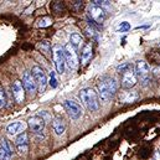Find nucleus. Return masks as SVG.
<instances>
[{
  "mask_svg": "<svg viewBox=\"0 0 160 160\" xmlns=\"http://www.w3.org/2000/svg\"><path fill=\"white\" fill-rule=\"evenodd\" d=\"M15 147L18 149V152L21 154H25L28 150H29V135L28 133H20L16 139H15Z\"/></svg>",
  "mask_w": 160,
  "mask_h": 160,
  "instance_id": "f8f14e48",
  "label": "nucleus"
},
{
  "mask_svg": "<svg viewBox=\"0 0 160 160\" xmlns=\"http://www.w3.org/2000/svg\"><path fill=\"white\" fill-rule=\"evenodd\" d=\"M63 52H65V60H66V63L70 68H76L80 63V60H78V55H77V50L71 45V43H67L65 47H63Z\"/></svg>",
  "mask_w": 160,
  "mask_h": 160,
  "instance_id": "39448f33",
  "label": "nucleus"
},
{
  "mask_svg": "<svg viewBox=\"0 0 160 160\" xmlns=\"http://www.w3.org/2000/svg\"><path fill=\"white\" fill-rule=\"evenodd\" d=\"M12 155H14L12 147L10 145L6 138H2L0 143V160H10Z\"/></svg>",
  "mask_w": 160,
  "mask_h": 160,
  "instance_id": "ddd939ff",
  "label": "nucleus"
},
{
  "mask_svg": "<svg viewBox=\"0 0 160 160\" xmlns=\"http://www.w3.org/2000/svg\"><path fill=\"white\" fill-rule=\"evenodd\" d=\"M36 25L38 28H48L52 25V18L51 16H43V18H40L38 21H36Z\"/></svg>",
  "mask_w": 160,
  "mask_h": 160,
  "instance_id": "412c9836",
  "label": "nucleus"
},
{
  "mask_svg": "<svg viewBox=\"0 0 160 160\" xmlns=\"http://www.w3.org/2000/svg\"><path fill=\"white\" fill-rule=\"evenodd\" d=\"M117 91H118V84L114 78H104L98 83L99 98L103 102L111 101L117 94Z\"/></svg>",
  "mask_w": 160,
  "mask_h": 160,
  "instance_id": "f257e3e1",
  "label": "nucleus"
},
{
  "mask_svg": "<svg viewBox=\"0 0 160 160\" xmlns=\"http://www.w3.org/2000/svg\"><path fill=\"white\" fill-rule=\"evenodd\" d=\"M51 10L55 15H63L66 11V6L63 1H52L51 2Z\"/></svg>",
  "mask_w": 160,
  "mask_h": 160,
  "instance_id": "a211bd4d",
  "label": "nucleus"
},
{
  "mask_svg": "<svg viewBox=\"0 0 160 160\" xmlns=\"http://www.w3.org/2000/svg\"><path fill=\"white\" fill-rule=\"evenodd\" d=\"M52 58H53V63H55L56 72L60 73V75H62V73L65 72V66H66L63 47H61L60 45H55V46L52 47Z\"/></svg>",
  "mask_w": 160,
  "mask_h": 160,
  "instance_id": "20e7f679",
  "label": "nucleus"
},
{
  "mask_svg": "<svg viewBox=\"0 0 160 160\" xmlns=\"http://www.w3.org/2000/svg\"><path fill=\"white\" fill-rule=\"evenodd\" d=\"M63 107H65V109L67 111V113L70 114V117L72 119H78L80 117H82V114H83L82 107H81L78 103L73 102V101H65Z\"/></svg>",
  "mask_w": 160,
  "mask_h": 160,
  "instance_id": "1a4fd4ad",
  "label": "nucleus"
},
{
  "mask_svg": "<svg viewBox=\"0 0 160 160\" xmlns=\"http://www.w3.org/2000/svg\"><path fill=\"white\" fill-rule=\"evenodd\" d=\"M11 91H12V96H14V99L16 103H22L25 101V89H24V86L21 83V81L16 80L12 82L11 84Z\"/></svg>",
  "mask_w": 160,
  "mask_h": 160,
  "instance_id": "9d476101",
  "label": "nucleus"
},
{
  "mask_svg": "<svg viewBox=\"0 0 160 160\" xmlns=\"http://www.w3.org/2000/svg\"><path fill=\"white\" fill-rule=\"evenodd\" d=\"M135 73L143 86H147L149 82V66L145 61H138L135 65Z\"/></svg>",
  "mask_w": 160,
  "mask_h": 160,
  "instance_id": "6e6552de",
  "label": "nucleus"
},
{
  "mask_svg": "<svg viewBox=\"0 0 160 160\" xmlns=\"http://www.w3.org/2000/svg\"><path fill=\"white\" fill-rule=\"evenodd\" d=\"M80 98L82 103L91 111V112H96L99 108V99L98 96L96 93V91L91 87L83 88L80 91Z\"/></svg>",
  "mask_w": 160,
  "mask_h": 160,
  "instance_id": "7ed1b4c3",
  "label": "nucleus"
},
{
  "mask_svg": "<svg viewBox=\"0 0 160 160\" xmlns=\"http://www.w3.org/2000/svg\"><path fill=\"white\" fill-rule=\"evenodd\" d=\"M129 30H130V25H129L127 21L120 22L119 28H118V31H119V32H127V31H129Z\"/></svg>",
  "mask_w": 160,
  "mask_h": 160,
  "instance_id": "a878e982",
  "label": "nucleus"
},
{
  "mask_svg": "<svg viewBox=\"0 0 160 160\" xmlns=\"http://www.w3.org/2000/svg\"><path fill=\"white\" fill-rule=\"evenodd\" d=\"M28 124L30 127V129L34 133H41L45 128V120L41 118L40 116H32L28 120Z\"/></svg>",
  "mask_w": 160,
  "mask_h": 160,
  "instance_id": "2eb2a0df",
  "label": "nucleus"
},
{
  "mask_svg": "<svg viewBox=\"0 0 160 160\" xmlns=\"http://www.w3.org/2000/svg\"><path fill=\"white\" fill-rule=\"evenodd\" d=\"M24 128H25V125H24V123H21V122H15V123H11L10 125H8V128H6V132H8V134H16L18 132H21V130H24Z\"/></svg>",
  "mask_w": 160,
  "mask_h": 160,
  "instance_id": "6ab92c4d",
  "label": "nucleus"
},
{
  "mask_svg": "<svg viewBox=\"0 0 160 160\" xmlns=\"http://www.w3.org/2000/svg\"><path fill=\"white\" fill-rule=\"evenodd\" d=\"M86 34H87L89 38H94V36L97 35V31H96V29H94L92 25H88V26L86 28Z\"/></svg>",
  "mask_w": 160,
  "mask_h": 160,
  "instance_id": "b1692460",
  "label": "nucleus"
},
{
  "mask_svg": "<svg viewBox=\"0 0 160 160\" xmlns=\"http://www.w3.org/2000/svg\"><path fill=\"white\" fill-rule=\"evenodd\" d=\"M92 51H93V46L92 42H88L83 46L82 52H81V63L84 66L89 62V60L92 58Z\"/></svg>",
  "mask_w": 160,
  "mask_h": 160,
  "instance_id": "dca6fc26",
  "label": "nucleus"
},
{
  "mask_svg": "<svg viewBox=\"0 0 160 160\" xmlns=\"http://www.w3.org/2000/svg\"><path fill=\"white\" fill-rule=\"evenodd\" d=\"M89 16L92 18V20L99 25L103 24V21L106 20V12L104 10L101 8V6H97V5H91L89 6Z\"/></svg>",
  "mask_w": 160,
  "mask_h": 160,
  "instance_id": "9b49d317",
  "label": "nucleus"
},
{
  "mask_svg": "<svg viewBox=\"0 0 160 160\" xmlns=\"http://www.w3.org/2000/svg\"><path fill=\"white\" fill-rule=\"evenodd\" d=\"M117 70H118V73L122 75V87L124 89H130L137 84L138 77H137V73L133 70L132 65L124 63V65L119 66Z\"/></svg>",
  "mask_w": 160,
  "mask_h": 160,
  "instance_id": "f03ea898",
  "label": "nucleus"
},
{
  "mask_svg": "<svg viewBox=\"0 0 160 160\" xmlns=\"http://www.w3.org/2000/svg\"><path fill=\"white\" fill-rule=\"evenodd\" d=\"M6 106V94L2 89V87L0 86V108H4Z\"/></svg>",
  "mask_w": 160,
  "mask_h": 160,
  "instance_id": "5701e85b",
  "label": "nucleus"
},
{
  "mask_svg": "<svg viewBox=\"0 0 160 160\" xmlns=\"http://www.w3.org/2000/svg\"><path fill=\"white\" fill-rule=\"evenodd\" d=\"M153 160H160V153H159V152H157V153L154 154V158H153Z\"/></svg>",
  "mask_w": 160,
  "mask_h": 160,
  "instance_id": "cd10ccee",
  "label": "nucleus"
},
{
  "mask_svg": "<svg viewBox=\"0 0 160 160\" xmlns=\"http://www.w3.org/2000/svg\"><path fill=\"white\" fill-rule=\"evenodd\" d=\"M82 42H83V38H82V35L77 34V32H73V34L70 36V43H71L76 50L80 48Z\"/></svg>",
  "mask_w": 160,
  "mask_h": 160,
  "instance_id": "aec40b11",
  "label": "nucleus"
},
{
  "mask_svg": "<svg viewBox=\"0 0 160 160\" xmlns=\"http://www.w3.org/2000/svg\"><path fill=\"white\" fill-rule=\"evenodd\" d=\"M50 86H51V88H56L57 87V80H56V77H55V73L52 72L51 73V78H50Z\"/></svg>",
  "mask_w": 160,
  "mask_h": 160,
  "instance_id": "bb28decb",
  "label": "nucleus"
},
{
  "mask_svg": "<svg viewBox=\"0 0 160 160\" xmlns=\"http://www.w3.org/2000/svg\"><path fill=\"white\" fill-rule=\"evenodd\" d=\"M21 83H22L24 89H25L26 93H29L31 97L35 96V93L38 92V83H36V81H35L31 72H29V71H25L24 72Z\"/></svg>",
  "mask_w": 160,
  "mask_h": 160,
  "instance_id": "423d86ee",
  "label": "nucleus"
},
{
  "mask_svg": "<svg viewBox=\"0 0 160 160\" xmlns=\"http://www.w3.org/2000/svg\"><path fill=\"white\" fill-rule=\"evenodd\" d=\"M31 73H32L34 78L36 81V83H38V91L41 93L45 92L46 86H47V77H46V73L43 72V70L40 66H34L32 70H31Z\"/></svg>",
  "mask_w": 160,
  "mask_h": 160,
  "instance_id": "0eeeda50",
  "label": "nucleus"
},
{
  "mask_svg": "<svg viewBox=\"0 0 160 160\" xmlns=\"http://www.w3.org/2000/svg\"><path fill=\"white\" fill-rule=\"evenodd\" d=\"M52 128H53V132L57 135H62L65 133V130H66L65 120L62 119L61 117H56L55 119L52 120Z\"/></svg>",
  "mask_w": 160,
  "mask_h": 160,
  "instance_id": "f3484780",
  "label": "nucleus"
},
{
  "mask_svg": "<svg viewBox=\"0 0 160 160\" xmlns=\"http://www.w3.org/2000/svg\"><path fill=\"white\" fill-rule=\"evenodd\" d=\"M139 93L138 91H134V89H127L124 92H120L119 93V99L120 103H134L139 99Z\"/></svg>",
  "mask_w": 160,
  "mask_h": 160,
  "instance_id": "4468645a",
  "label": "nucleus"
},
{
  "mask_svg": "<svg viewBox=\"0 0 160 160\" xmlns=\"http://www.w3.org/2000/svg\"><path fill=\"white\" fill-rule=\"evenodd\" d=\"M40 48H41V51H43V53L50 52L51 48H50V43H48V41H41Z\"/></svg>",
  "mask_w": 160,
  "mask_h": 160,
  "instance_id": "393cba45",
  "label": "nucleus"
},
{
  "mask_svg": "<svg viewBox=\"0 0 160 160\" xmlns=\"http://www.w3.org/2000/svg\"><path fill=\"white\" fill-rule=\"evenodd\" d=\"M82 8H83V1H72L71 2V9L73 11H76V12L81 11Z\"/></svg>",
  "mask_w": 160,
  "mask_h": 160,
  "instance_id": "4be33fe9",
  "label": "nucleus"
}]
</instances>
